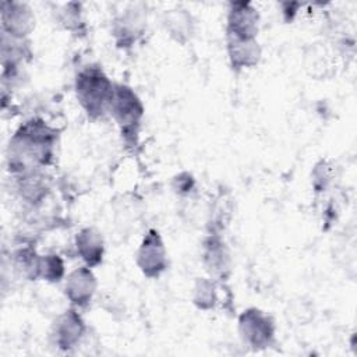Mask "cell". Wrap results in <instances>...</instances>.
Wrapping results in <instances>:
<instances>
[{
	"label": "cell",
	"instance_id": "cell-1",
	"mask_svg": "<svg viewBox=\"0 0 357 357\" xmlns=\"http://www.w3.org/2000/svg\"><path fill=\"white\" fill-rule=\"evenodd\" d=\"M56 131L42 120L26 121L10 141V169L17 174L40 169L53 156Z\"/></svg>",
	"mask_w": 357,
	"mask_h": 357
},
{
	"label": "cell",
	"instance_id": "cell-2",
	"mask_svg": "<svg viewBox=\"0 0 357 357\" xmlns=\"http://www.w3.org/2000/svg\"><path fill=\"white\" fill-rule=\"evenodd\" d=\"M113 86L99 67L91 66L78 73L75 78V93L79 105L89 117H100L109 110Z\"/></svg>",
	"mask_w": 357,
	"mask_h": 357
},
{
	"label": "cell",
	"instance_id": "cell-3",
	"mask_svg": "<svg viewBox=\"0 0 357 357\" xmlns=\"http://www.w3.org/2000/svg\"><path fill=\"white\" fill-rule=\"evenodd\" d=\"M107 112L117 121L121 134L134 138L144 116V106L135 92L126 85H114Z\"/></svg>",
	"mask_w": 357,
	"mask_h": 357
},
{
	"label": "cell",
	"instance_id": "cell-4",
	"mask_svg": "<svg viewBox=\"0 0 357 357\" xmlns=\"http://www.w3.org/2000/svg\"><path fill=\"white\" fill-rule=\"evenodd\" d=\"M238 331L243 340L254 349L269 346L275 336L272 319L257 308H248L240 315Z\"/></svg>",
	"mask_w": 357,
	"mask_h": 357
},
{
	"label": "cell",
	"instance_id": "cell-5",
	"mask_svg": "<svg viewBox=\"0 0 357 357\" xmlns=\"http://www.w3.org/2000/svg\"><path fill=\"white\" fill-rule=\"evenodd\" d=\"M137 264L148 278H158L167 268V255L163 240L156 230H149L137 252Z\"/></svg>",
	"mask_w": 357,
	"mask_h": 357
},
{
	"label": "cell",
	"instance_id": "cell-6",
	"mask_svg": "<svg viewBox=\"0 0 357 357\" xmlns=\"http://www.w3.org/2000/svg\"><path fill=\"white\" fill-rule=\"evenodd\" d=\"M1 24L4 35L20 40L33 29L35 15L25 3L4 1L1 4Z\"/></svg>",
	"mask_w": 357,
	"mask_h": 357
},
{
	"label": "cell",
	"instance_id": "cell-7",
	"mask_svg": "<svg viewBox=\"0 0 357 357\" xmlns=\"http://www.w3.org/2000/svg\"><path fill=\"white\" fill-rule=\"evenodd\" d=\"M258 13L250 3H231L227 13V38L255 39L258 35Z\"/></svg>",
	"mask_w": 357,
	"mask_h": 357
},
{
	"label": "cell",
	"instance_id": "cell-8",
	"mask_svg": "<svg viewBox=\"0 0 357 357\" xmlns=\"http://www.w3.org/2000/svg\"><path fill=\"white\" fill-rule=\"evenodd\" d=\"M96 289V279L89 266H79L74 269L66 279V296L71 304L85 307Z\"/></svg>",
	"mask_w": 357,
	"mask_h": 357
},
{
	"label": "cell",
	"instance_id": "cell-9",
	"mask_svg": "<svg viewBox=\"0 0 357 357\" xmlns=\"http://www.w3.org/2000/svg\"><path fill=\"white\" fill-rule=\"evenodd\" d=\"M84 331L85 325L81 315L71 308L61 314L53 325L54 343L63 350H70L79 343Z\"/></svg>",
	"mask_w": 357,
	"mask_h": 357
},
{
	"label": "cell",
	"instance_id": "cell-10",
	"mask_svg": "<svg viewBox=\"0 0 357 357\" xmlns=\"http://www.w3.org/2000/svg\"><path fill=\"white\" fill-rule=\"evenodd\" d=\"M227 52L230 64L234 70L251 68L258 64L261 57V49L257 39L227 38Z\"/></svg>",
	"mask_w": 357,
	"mask_h": 357
},
{
	"label": "cell",
	"instance_id": "cell-11",
	"mask_svg": "<svg viewBox=\"0 0 357 357\" xmlns=\"http://www.w3.org/2000/svg\"><path fill=\"white\" fill-rule=\"evenodd\" d=\"M75 245L79 257L86 264V266L92 268L102 262L105 243L100 233L92 227L82 229L75 238Z\"/></svg>",
	"mask_w": 357,
	"mask_h": 357
},
{
	"label": "cell",
	"instance_id": "cell-12",
	"mask_svg": "<svg viewBox=\"0 0 357 357\" xmlns=\"http://www.w3.org/2000/svg\"><path fill=\"white\" fill-rule=\"evenodd\" d=\"M204 262L206 269L215 275L225 278L229 272V252L219 234H211L204 243Z\"/></svg>",
	"mask_w": 357,
	"mask_h": 357
},
{
	"label": "cell",
	"instance_id": "cell-13",
	"mask_svg": "<svg viewBox=\"0 0 357 357\" xmlns=\"http://www.w3.org/2000/svg\"><path fill=\"white\" fill-rule=\"evenodd\" d=\"M64 275V264L61 258L56 254L42 255L38 259L36 279L42 278L49 282H59Z\"/></svg>",
	"mask_w": 357,
	"mask_h": 357
},
{
	"label": "cell",
	"instance_id": "cell-14",
	"mask_svg": "<svg viewBox=\"0 0 357 357\" xmlns=\"http://www.w3.org/2000/svg\"><path fill=\"white\" fill-rule=\"evenodd\" d=\"M194 303L202 310H209L216 303V287L209 279H199L194 287Z\"/></svg>",
	"mask_w": 357,
	"mask_h": 357
},
{
	"label": "cell",
	"instance_id": "cell-15",
	"mask_svg": "<svg viewBox=\"0 0 357 357\" xmlns=\"http://www.w3.org/2000/svg\"><path fill=\"white\" fill-rule=\"evenodd\" d=\"M166 28L170 31V35L177 40H183L191 33V21L190 15L184 11H173L167 15Z\"/></svg>",
	"mask_w": 357,
	"mask_h": 357
}]
</instances>
